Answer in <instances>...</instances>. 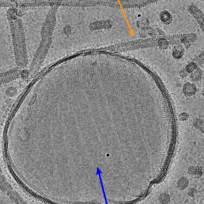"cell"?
<instances>
[{
    "instance_id": "obj_6",
    "label": "cell",
    "mask_w": 204,
    "mask_h": 204,
    "mask_svg": "<svg viewBox=\"0 0 204 204\" xmlns=\"http://www.w3.org/2000/svg\"><path fill=\"white\" fill-rule=\"evenodd\" d=\"M193 126L195 129L204 134V121L200 119H196L193 121Z\"/></svg>"
},
{
    "instance_id": "obj_8",
    "label": "cell",
    "mask_w": 204,
    "mask_h": 204,
    "mask_svg": "<svg viewBox=\"0 0 204 204\" xmlns=\"http://www.w3.org/2000/svg\"><path fill=\"white\" fill-rule=\"evenodd\" d=\"M201 70L200 69H197V70H195L194 71H193L192 73V74L190 76L191 79L194 81H199L200 78H201Z\"/></svg>"
},
{
    "instance_id": "obj_10",
    "label": "cell",
    "mask_w": 204,
    "mask_h": 204,
    "mask_svg": "<svg viewBox=\"0 0 204 204\" xmlns=\"http://www.w3.org/2000/svg\"><path fill=\"white\" fill-rule=\"evenodd\" d=\"M197 193V189L194 188H190L189 189V191L188 192V195L190 197H192V198H194Z\"/></svg>"
},
{
    "instance_id": "obj_9",
    "label": "cell",
    "mask_w": 204,
    "mask_h": 204,
    "mask_svg": "<svg viewBox=\"0 0 204 204\" xmlns=\"http://www.w3.org/2000/svg\"><path fill=\"white\" fill-rule=\"evenodd\" d=\"M159 202L162 204H168L170 202V197L169 195L165 193L161 194L159 197Z\"/></svg>"
},
{
    "instance_id": "obj_1",
    "label": "cell",
    "mask_w": 204,
    "mask_h": 204,
    "mask_svg": "<svg viewBox=\"0 0 204 204\" xmlns=\"http://www.w3.org/2000/svg\"><path fill=\"white\" fill-rule=\"evenodd\" d=\"M190 12L193 15L195 19L198 21L201 29L204 30V16L201 10L195 5L190 7Z\"/></svg>"
},
{
    "instance_id": "obj_3",
    "label": "cell",
    "mask_w": 204,
    "mask_h": 204,
    "mask_svg": "<svg viewBox=\"0 0 204 204\" xmlns=\"http://www.w3.org/2000/svg\"><path fill=\"white\" fill-rule=\"evenodd\" d=\"M188 173L191 175L195 176L198 178H200L203 175V170L200 167L191 166L188 169Z\"/></svg>"
},
{
    "instance_id": "obj_12",
    "label": "cell",
    "mask_w": 204,
    "mask_h": 204,
    "mask_svg": "<svg viewBox=\"0 0 204 204\" xmlns=\"http://www.w3.org/2000/svg\"><path fill=\"white\" fill-rule=\"evenodd\" d=\"M202 95L204 96V89L202 91Z\"/></svg>"
},
{
    "instance_id": "obj_4",
    "label": "cell",
    "mask_w": 204,
    "mask_h": 204,
    "mask_svg": "<svg viewBox=\"0 0 204 204\" xmlns=\"http://www.w3.org/2000/svg\"><path fill=\"white\" fill-rule=\"evenodd\" d=\"M161 21L165 24H170L172 21V16L170 13L167 11H163L160 15Z\"/></svg>"
},
{
    "instance_id": "obj_11",
    "label": "cell",
    "mask_w": 204,
    "mask_h": 204,
    "mask_svg": "<svg viewBox=\"0 0 204 204\" xmlns=\"http://www.w3.org/2000/svg\"><path fill=\"white\" fill-rule=\"evenodd\" d=\"M180 119L181 120V121H186L187 120L188 118H189V115H188L187 113H181V115H179Z\"/></svg>"
},
{
    "instance_id": "obj_5",
    "label": "cell",
    "mask_w": 204,
    "mask_h": 204,
    "mask_svg": "<svg viewBox=\"0 0 204 204\" xmlns=\"http://www.w3.org/2000/svg\"><path fill=\"white\" fill-rule=\"evenodd\" d=\"M189 184V180L186 177H182L178 182V187L180 190L186 189Z\"/></svg>"
},
{
    "instance_id": "obj_7",
    "label": "cell",
    "mask_w": 204,
    "mask_h": 204,
    "mask_svg": "<svg viewBox=\"0 0 204 204\" xmlns=\"http://www.w3.org/2000/svg\"><path fill=\"white\" fill-rule=\"evenodd\" d=\"M184 49L181 46H176L173 51V55L176 58H180L183 55Z\"/></svg>"
},
{
    "instance_id": "obj_2",
    "label": "cell",
    "mask_w": 204,
    "mask_h": 204,
    "mask_svg": "<svg viewBox=\"0 0 204 204\" xmlns=\"http://www.w3.org/2000/svg\"><path fill=\"white\" fill-rule=\"evenodd\" d=\"M197 89L196 87L193 84L187 83L183 87V92L187 96H191L196 94Z\"/></svg>"
}]
</instances>
